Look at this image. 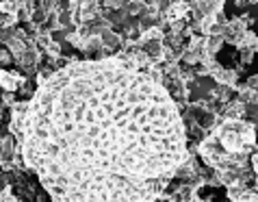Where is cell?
<instances>
[{
	"instance_id": "6",
	"label": "cell",
	"mask_w": 258,
	"mask_h": 202,
	"mask_svg": "<svg viewBox=\"0 0 258 202\" xmlns=\"http://www.w3.org/2000/svg\"><path fill=\"white\" fill-rule=\"evenodd\" d=\"M100 37H102V44H104V48L109 50V53H113L115 48H119V46H121V35H119L117 31H113V26L102 28Z\"/></svg>"
},
{
	"instance_id": "7",
	"label": "cell",
	"mask_w": 258,
	"mask_h": 202,
	"mask_svg": "<svg viewBox=\"0 0 258 202\" xmlns=\"http://www.w3.org/2000/svg\"><path fill=\"white\" fill-rule=\"evenodd\" d=\"M211 96L215 100H219L221 105H226V103H230L232 100V87H228V85H215V89L211 91Z\"/></svg>"
},
{
	"instance_id": "1",
	"label": "cell",
	"mask_w": 258,
	"mask_h": 202,
	"mask_svg": "<svg viewBox=\"0 0 258 202\" xmlns=\"http://www.w3.org/2000/svg\"><path fill=\"white\" fill-rule=\"evenodd\" d=\"M22 150L52 200H159L193 155L176 100L124 50L41 85Z\"/></svg>"
},
{
	"instance_id": "10",
	"label": "cell",
	"mask_w": 258,
	"mask_h": 202,
	"mask_svg": "<svg viewBox=\"0 0 258 202\" xmlns=\"http://www.w3.org/2000/svg\"><path fill=\"white\" fill-rule=\"evenodd\" d=\"M256 46H258V35L247 28L245 35L241 37V41H239V46H236V48H249V50H254V53H256Z\"/></svg>"
},
{
	"instance_id": "15",
	"label": "cell",
	"mask_w": 258,
	"mask_h": 202,
	"mask_svg": "<svg viewBox=\"0 0 258 202\" xmlns=\"http://www.w3.org/2000/svg\"><path fill=\"white\" fill-rule=\"evenodd\" d=\"M249 161H252V168H254V170H258V148L254 150L252 155H249Z\"/></svg>"
},
{
	"instance_id": "4",
	"label": "cell",
	"mask_w": 258,
	"mask_h": 202,
	"mask_svg": "<svg viewBox=\"0 0 258 202\" xmlns=\"http://www.w3.org/2000/svg\"><path fill=\"white\" fill-rule=\"evenodd\" d=\"M245 115H247V105L241 98L226 103L224 109H221V118H228V120H243Z\"/></svg>"
},
{
	"instance_id": "5",
	"label": "cell",
	"mask_w": 258,
	"mask_h": 202,
	"mask_svg": "<svg viewBox=\"0 0 258 202\" xmlns=\"http://www.w3.org/2000/svg\"><path fill=\"white\" fill-rule=\"evenodd\" d=\"M189 11H191V5L184 3V0H174V3L169 5V9L165 11V18L171 22H176V20H187L189 18Z\"/></svg>"
},
{
	"instance_id": "9",
	"label": "cell",
	"mask_w": 258,
	"mask_h": 202,
	"mask_svg": "<svg viewBox=\"0 0 258 202\" xmlns=\"http://www.w3.org/2000/svg\"><path fill=\"white\" fill-rule=\"evenodd\" d=\"M141 39L143 41H154V39H165V31L159 26V24H154V26H150V28H146V31L141 33Z\"/></svg>"
},
{
	"instance_id": "8",
	"label": "cell",
	"mask_w": 258,
	"mask_h": 202,
	"mask_svg": "<svg viewBox=\"0 0 258 202\" xmlns=\"http://www.w3.org/2000/svg\"><path fill=\"white\" fill-rule=\"evenodd\" d=\"M226 44V39L221 37V35H209L206 37V46H204V53H209V55H217L221 48H224Z\"/></svg>"
},
{
	"instance_id": "3",
	"label": "cell",
	"mask_w": 258,
	"mask_h": 202,
	"mask_svg": "<svg viewBox=\"0 0 258 202\" xmlns=\"http://www.w3.org/2000/svg\"><path fill=\"white\" fill-rule=\"evenodd\" d=\"M28 81L22 72L16 70H3L0 72V85H3L5 91H20V87Z\"/></svg>"
},
{
	"instance_id": "13",
	"label": "cell",
	"mask_w": 258,
	"mask_h": 202,
	"mask_svg": "<svg viewBox=\"0 0 258 202\" xmlns=\"http://www.w3.org/2000/svg\"><path fill=\"white\" fill-rule=\"evenodd\" d=\"M16 103V91H3V107H11Z\"/></svg>"
},
{
	"instance_id": "11",
	"label": "cell",
	"mask_w": 258,
	"mask_h": 202,
	"mask_svg": "<svg viewBox=\"0 0 258 202\" xmlns=\"http://www.w3.org/2000/svg\"><path fill=\"white\" fill-rule=\"evenodd\" d=\"M236 50H239V63H241V68L247 66V63H252L254 50H249V48H236Z\"/></svg>"
},
{
	"instance_id": "2",
	"label": "cell",
	"mask_w": 258,
	"mask_h": 202,
	"mask_svg": "<svg viewBox=\"0 0 258 202\" xmlns=\"http://www.w3.org/2000/svg\"><path fill=\"white\" fill-rule=\"evenodd\" d=\"M249 24H252V18L249 16L228 20V22L224 24V28H221V37H224L226 41H230V44H234V46H239V41H241L243 35H245Z\"/></svg>"
},
{
	"instance_id": "14",
	"label": "cell",
	"mask_w": 258,
	"mask_h": 202,
	"mask_svg": "<svg viewBox=\"0 0 258 202\" xmlns=\"http://www.w3.org/2000/svg\"><path fill=\"white\" fill-rule=\"evenodd\" d=\"M11 59H16V57H13V53H11V50L5 46V48H3V53H0V61H3L5 66H7V63H9Z\"/></svg>"
},
{
	"instance_id": "16",
	"label": "cell",
	"mask_w": 258,
	"mask_h": 202,
	"mask_svg": "<svg viewBox=\"0 0 258 202\" xmlns=\"http://www.w3.org/2000/svg\"><path fill=\"white\" fill-rule=\"evenodd\" d=\"M247 85H249L252 89H258V74H256V76H249V78H247Z\"/></svg>"
},
{
	"instance_id": "17",
	"label": "cell",
	"mask_w": 258,
	"mask_h": 202,
	"mask_svg": "<svg viewBox=\"0 0 258 202\" xmlns=\"http://www.w3.org/2000/svg\"><path fill=\"white\" fill-rule=\"evenodd\" d=\"M184 3H189V5H196V3H198V0H184Z\"/></svg>"
},
{
	"instance_id": "12",
	"label": "cell",
	"mask_w": 258,
	"mask_h": 202,
	"mask_svg": "<svg viewBox=\"0 0 258 202\" xmlns=\"http://www.w3.org/2000/svg\"><path fill=\"white\" fill-rule=\"evenodd\" d=\"M18 22H20L18 13H7V11H3V28H13Z\"/></svg>"
}]
</instances>
